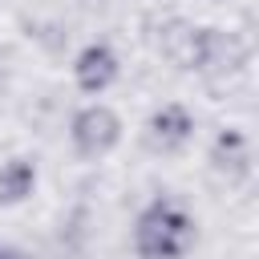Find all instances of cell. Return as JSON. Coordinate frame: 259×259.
I'll list each match as a JSON object with an SVG mask.
<instances>
[{
  "mask_svg": "<svg viewBox=\"0 0 259 259\" xmlns=\"http://www.w3.org/2000/svg\"><path fill=\"white\" fill-rule=\"evenodd\" d=\"M194 243H198V223L174 198H150L134 219L138 259H186Z\"/></svg>",
  "mask_w": 259,
  "mask_h": 259,
  "instance_id": "obj_1",
  "label": "cell"
},
{
  "mask_svg": "<svg viewBox=\"0 0 259 259\" xmlns=\"http://www.w3.org/2000/svg\"><path fill=\"white\" fill-rule=\"evenodd\" d=\"M121 142V117L105 105V101H89L73 113L69 121V146L77 158L85 162H101L105 154H113Z\"/></svg>",
  "mask_w": 259,
  "mask_h": 259,
  "instance_id": "obj_2",
  "label": "cell"
},
{
  "mask_svg": "<svg viewBox=\"0 0 259 259\" xmlns=\"http://www.w3.org/2000/svg\"><path fill=\"white\" fill-rule=\"evenodd\" d=\"M243 65H247L243 36H235L227 28H194V49L186 61L190 73H198L206 81H223V77H235Z\"/></svg>",
  "mask_w": 259,
  "mask_h": 259,
  "instance_id": "obj_3",
  "label": "cell"
},
{
  "mask_svg": "<svg viewBox=\"0 0 259 259\" xmlns=\"http://www.w3.org/2000/svg\"><path fill=\"white\" fill-rule=\"evenodd\" d=\"M190 138H194V113H190L186 105H178V101L158 105V109L146 117V125H142L146 150H150V154H162V158L186 150Z\"/></svg>",
  "mask_w": 259,
  "mask_h": 259,
  "instance_id": "obj_4",
  "label": "cell"
},
{
  "mask_svg": "<svg viewBox=\"0 0 259 259\" xmlns=\"http://www.w3.org/2000/svg\"><path fill=\"white\" fill-rule=\"evenodd\" d=\"M117 77H121V61H117V53H113L105 40H89V45L73 57V81H77V89L89 93V97H101Z\"/></svg>",
  "mask_w": 259,
  "mask_h": 259,
  "instance_id": "obj_5",
  "label": "cell"
},
{
  "mask_svg": "<svg viewBox=\"0 0 259 259\" xmlns=\"http://www.w3.org/2000/svg\"><path fill=\"white\" fill-rule=\"evenodd\" d=\"M210 170L227 182V186H243L255 170V154H251V138L243 130H223L214 142H210V154H206Z\"/></svg>",
  "mask_w": 259,
  "mask_h": 259,
  "instance_id": "obj_6",
  "label": "cell"
},
{
  "mask_svg": "<svg viewBox=\"0 0 259 259\" xmlns=\"http://www.w3.org/2000/svg\"><path fill=\"white\" fill-rule=\"evenodd\" d=\"M36 190V162L8 158L0 162V206H20Z\"/></svg>",
  "mask_w": 259,
  "mask_h": 259,
  "instance_id": "obj_7",
  "label": "cell"
},
{
  "mask_svg": "<svg viewBox=\"0 0 259 259\" xmlns=\"http://www.w3.org/2000/svg\"><path fill=\"white\" fill-rule=\"evenodd\" d=\"M158 45H162V53H166V57H170L178 69H186L190 49H194V24H186V20H170Z\"/></svg>",
  "mask_w": 259,
  "mask_h": 259,
  "instance_id": "obj_8",
  "label": "cell"
},
{
  "mask_svg": "<svg viewBox=\"0 0 259 259\" xmlns=\"http://www.w3.org/2000/svg\"><path fill=\"white\" fill-rule=\"evenodd\" d=\"M0 259H12V251H8V247H0Z\"/></svg>",
  "mask_w": 259,
  "mask_h": 259,
  "instance_id": "obj_9",
  "label": "cell"
}]
</instances>
